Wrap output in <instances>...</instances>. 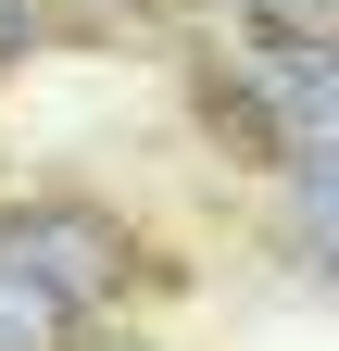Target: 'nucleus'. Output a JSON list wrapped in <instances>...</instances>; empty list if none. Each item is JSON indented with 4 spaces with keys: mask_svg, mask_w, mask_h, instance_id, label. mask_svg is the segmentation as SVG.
Instances as JSON below:
<instances>
[{
    "mask_svg": "<svg viewBox=\"0 0 339 351\" xmlns=\"http://www.w3.org/2000/svg\"><path fill=\"white\" fill-rule=\"evenodd\" d=\"M25 51V0H0V63H13Z\"/></svg>",
    "mask_w": 339,
    "mask_h": 351,
    "instance_id": "nucleus-6",
    "label": "nucleus"
},
{
    "mask_svg": "<svg viewBox=\"0 0 339 351\" xmlns=\"http://www.w3.org/2000/svg\"><path fill=\"white\" fill-rule=\"evenodd\" d=\"M251 113L277 125L289 163H339V38H277V51H251Z\"/></svg>",
    "mask_w": 339,
    "mask_h": 351,
    "instance_id": "nucleus-2",
    "label": "nucleus"
},
{
    "mask_svg": "<svg viewBox=\"0 0 339 351\" xmlns=\"http://www.w3.org/2000/svg\"><path fill=\"white\" fill-rule=\"evenodd\" d=\"M302 239L327 251V276H339V163H302Z\"/></svg>",
    "mask_w": 339,
    "mask_h": 351,
    "instance_id": "nucleus-4",
    "label": "nucleus"
},
{
    "mask_svg": "<svg viewBox=\"0 0 339 351\" xmlns=\"http://www.w3.org/2000/svg\"><path fill=\"white\" fill-rule=\"evenodd\" d=\"M277 25L289 38H339V0H277Z\"/></svg>",
    "mask_w": 339,
    "mask_h": 351,
    "instance_id": "nucleus-5",
    "label": "nucleus"
},
{
    "mask_svg": "<svg viewBox=\"0 0 339 351\" xmlns=\"http://www.w3.org/2000/svg\"><path fill=\"white\" fill-rule=\"evenodd\" d=\"M63 326H75V301L38 289L25 263H0V351H63Z\"/></svg>",
    "mask_w": 339,
    "mask_h": 351,
    "instance_id": "nucleus-3",
    "label": "nucleus"
},
{
    "mask_svg": "<svg viewBox=\"0 0 339 351\" xmlns=\"http://www.w3.org/2000/svg\"><path fill=\"white\" fill-rule=\"evenodd\" d=\"M0 263H25V276L63 289V301H101L126 276V239H113V213H89V201H25V213H0Z\"/></svg>",
    "mask_w": 339,
    "mask_h": 351,
    "instance_id": "nucleus-1",
    "label": "nucleus"
}]
</instances>
